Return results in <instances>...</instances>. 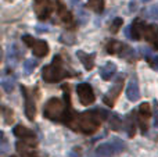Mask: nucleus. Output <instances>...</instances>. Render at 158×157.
Instances as JSON below:
<instances>
[{
	"label": "nucleus",
	"instance_id": "f257e3e1",
	"mask_svg": "<svg viewBox=\"0 0 158 157\" xmlns=\"http://www.w3.org/2000/svg\"><path fill=\"white\" fill-rule=\"evenodd\" d=\"M108 118V111L103 108H93L81 114H75L69 121L68 127L71 129L81 132L83 135H92L100 128L101 122Z\"/></svg>",
	"mask_w": 158,
	"mask_h": 157
},
{
	"label": "nucleus",
	"instance_id": "423d86ee",
	"mask_svg": "<svg viewBox=\"0 0 158 157\" xmlns=\"http://www.w3.org/2000/svg\"><path fill=\"white\" fill-rule=\"evenodd\" d=\"M33 8L40 21H44L52 14V2L50 0H33Z\"/></svg>",
	"mask_w": 158,
	"mask_h": 157
},
{
	"label": "nucleus",
	"instance_id": "c756f323",
	"mask_svg": "<svg viewBox=\"0 0 158 157\" xmlns=\"http://www.w3.org/2000/svg\"><path fill=\"white\" fill-rule=\"evenodd\" d=\"M142 2H144V3H146V2H150V0H142Z\"/></svg>",
	"mask_w": 158,
	"mask_h": 157
},
{
	"label": "nucleus",
	"instance_id": "7c9ffc66",
	"mask_svg": "<svg viewBox=\"0 0 158 157\" xmlns=\"http://www.w3.org/2000/svg\"><path fill=\"white\" fill-rule=\"evenodd\" d=\"M10 157H15V156H10Z\"/></svg>",
	"mask_w": 158,
	"mask_h": 157
},
{
	"label": "nucleus",
	"instance_id": "393cba45",
	"mask_svg": "<svg viewBox=\"0 0 158 157\" xmlns=\"http://www.w3.org/2000/svg\"><path fill=\"white\" fill-rule=\"evenodd\" d=\"M132 116H133V114H131V116L126 117V120H128V124H126L128 125V135L131 136V138L135 135V121L132 120Z\"/></svg>",
	"mask_w": 158,
	"mask_h": 157
},
{
	"label": "nucleus",
	"instance_id": "39448f33",
	"mask_svg": "<svg viewBox=\"0 0 158 157\" xmlns=\"http://www.w3.org/2000/svg\"><path fill=\"white\" fill-rule=\"evenodd\" d=\"M77 93L79 97V102L83 106H90L94 103L96 96H94V92H93L92 86L89 83H79L77 86Z\"/></svg>",
	"mask_w": 158,
	"mask_h": 157
},
{
	"label": "nucleus",
	"instance_id": "bb28decb",
	"mask_svg": "<svg viewBox=\"0 0 158 157\" xmlns=\"http://www.w3.org/2000/svg\"><path fill=\"white\" fill-rule=\"evenodd\" d=\"M3 116H4V120H6V124H10L11 121H13V113H11V110H7L6 107H3Z\"/></svg>",
	"mask_w": 158,
	"mask_h": 157
},
{
	"label": "nucleus",
	"instance_id": "1a4fd4ad",
	"mask_svg": "<svg viewBox=\"0 0 158 157\" xmlns=\"http://www.w3.org/2000/svg\"><path fill=\"white\" fill-rule=\"evenodd\" d=\"M122 85H123V78L121 77L119 79H118L117 82H115V85L111 88V91H110L107 95H104L103 100H104V103H106L107 106H110V107H112V106H114L115 99H117V97L119 96V93H121Z\"/></svg>",
	"mask_w": 158,
	"mask_h": 157
},
{
	"label": "nucleus",
	"instance_id": "aec40b11",
	"mask_svg": "<svg viewBox=\"0 0 158 157\" xmlns=\"http://www.w3.org/2000/svg\"><path fill=\"white\" fill-rule=\"evenodd\" d=\"M87 7L94 13H101L104 10V0H87Z\"/></svg>",
	"mask_w": 158,
	"mask_h": 157
},
{
	"label": "nucleus",
	"instance_id": "412c9836",
	"mask_svg": "<svg viewBox=\"0 0 158 157\" xmlns=\"http://www.w3.org/2000/svg\"><path fill=\"white\" fill-rule=\"evenodd\" d=\"M142 52H143V54H146L144 57L148 61V64L151 66V68L158 71V56H153L147 49H142Z\"/></svg>",
	"mask_w": 158,
	"mask_h": 157
},
{
	"label": "nucleus",
	"instance_id": "5701e85b",
	"mask_svg": "<svg viewBox=\"0 0 158 157\" xmlns=\"http://www.w3.org/2000/svg\"><path fill=\"white\" fill-rule=\"evenodd\" d=\"M110 128L114 129V131H119L121 128H122V121H121V118L118 116H115V114L111 116V120H110Z\"/></svg>",
	"mask_w": 158,
	"mask_h": 157
},
{
	"label": "nucleus",
	"instance_id": "c85d7f7f",
	"mask_svg": "<svg viewBox=\"0 0 158 157\" xmlns=\"http://www.w3.org/2000/svg\"><path fill=\"white\" fill-rule=\"evenodd\" d=\"M151 11H153V17H158V7H153Z\"/></svg>",
	"mask_w": 158,
	"mask_h": 157
},
{
	"label": "nucleus",
	"instance_id": "4be33fe9",
	"mask_svg": "<svg viewBox=\"0 0 158 157\" xmlns=\"http://www.w3.org/2000/svg\"><path fill=\"white\" fill-rule=\"evenodd\" d=\"M36 66H38V60H35V58H28V60H25V63H24L25 74H32V72L35 71Z\"/></svg>",
	"mask_w": 158,
	"mask_h": 157
},
{
	"label": "nucleus",
	"instance_id": "9b49d317",
	"mask_svg": "<svg viewBox=\"0 0 158 157\" xmlns=\"http://www.w3.org/2000/svg\"><path fill=\"white\" fill-rule=\"evenodd\" d=\"M143 38L153 46L154 50H158V27L154 24L147 25L143 33Z\"/></svg>",
	"mask_w": 158,
	"mask_h": 157
},
{
	"label": "nucleus",
	"instance_id": "a211bd4d",
	"mask_svg": "<svg viewBox=\"0 0 158 157\" xmlns=\"http://www.w3.org/2000/svg\"><path fill=\"white\" fill-rule=\"evenodd\" d=\"M117 74V66L114 63H107L104 67H101L100 70V75L104 81H110L112 79V77Z\"/></svg>",
	"mask_w": 158,
	"mask_h": 157
},
{
	"label": "nucleus",
	"instance_id": "4468645a",
	"mask_svg": "<svg viewBox=\"0 0 158 157\" xmlns=\"http://www.w3.org/2000/svg\"><path fill=\"white\" fill-rule=\"evenodd\" d=\"M13 134L17 136V138L22 139V141H27V142H32L33 139L36 138L35 136V132L31 131L29 128L24 127V125H15L13 129Z\"/></svg>",
	"mask_w": 158,
	"mask_h": 157
},
{
	"label": "nucleus",
	"instance_id": "cd10ccee",
	"mask_svg": "<svg viewBox=\"0 0 158 157\" xmlns=\"http://www.w3.org/2000/svg\"><path fill=\"white\" fill-rule=\"evenodd\" d=\"M154 128H158V108H156L154 113Z\"/></svg>",
	"mask_w": 158,
	"mask_h": 157
},
{
	"label": "nucleus",
	"instance_id": "dca6fc26",
	"mask_svg": "<svg viewBox=\"0 0 158 157\" xmlns=\"http://www.w3.org/2000/svg\"><path fill=\"white\" fill-rule=\"evenodd\" d=\"M77 56H78V58L81 60V63L85 66V68L87 70V71H90V70L94 67V60H96V57H94V54H87V53H85V52H82V50H78L77 52Z\"/></svg>",
	"mask_w": 158,
	"mask_h": 157
},
{
	"label": "nucleus",
	"instance_id": "6e6552de",
	"mask_svg": "<svg viewBox=\"0 0 158 157\" xmlns=\"http://www.w3.org/2000/svg\"><path fill=\"white\" fill-rule=\"evenodd\" d=\"M151 116V108L148 103H142L137 108V121L140 124V128H142L143 132L147 131V121Z\"/></svg>",
	"mask_w": 158,
	"mask_h": 157
},
{
	"label": "nucleus",
	"instance_id": "0eeeda50",
	"mask_svg": "<svg viewBox=\"0 0 158 157\" xmlns=\"http://www.w3.org/2000/svg\"><path fill=\"white\" fill-rule=\"evenodd\" d=\"M21 92L25 99V116H27V118L29 121H33L36 114V106H35V100L32 97V93L28 91L27 86H21Z\"/></svg>",
	"mask_w": 158,
	"mask_h": 157
},
{
	"label": "nucleus",
	"instance_id": "a878e982",
	"mask_svg": "<svg viewBox=\"0 0 158 157\" xmlns=\"http://www.w3.org/2000/svg\"><path fill=\"white\" fill-rule=\"evenodd\" d=\"M122 24H123V19L122 18H115L114 19V22H112V25H111V32L112 33H117L118 31H119V28L122 27Z\"/></svg>",
	"mask_w": 158,
	"mask_h": 157
},
{
	"label": "nucleus",
	"instance_id": "f03ea898",
	"mask_svg": "<svg viewBox=\"0 0 158 157\" xmlns=\"http://www.w3.org/2000/svg\"><path fill=\"white\" fill-rule=\"evenodd\" d=\"M72 75H74V72L67 70V67L64 66V61H63V58H61L60 54L54 56L52 63H50L49 66L44 67L43 71H42L43 81H46V82H49V83L60 82L61 79L72 77Z\"/></svg>",
	"mask_w": 158,
	"mask_h": 157
},
{
	"label": "nucleus",
	"instance_id": "f3484780",
	"mask_svg": "<svg viewBox=\"0 0 158 157\" xmlns=\"http://www.w3.org/2000/svg\"><path fill=\"white\" fill-rule=\"evenodd\" d=\"M107 52L110 53V54H122L125 50H128V47L125 46V45L122 43V42L119 40H110L108 43H107Z\"/></svg>",
	"mask_w": 158,
	"mask_h": 157
},
{
	"label": "nucleus",
	"instance_id": "b1692460",
	"mask_svg": "<svg viewBox=\"0 0 158 157\" xmlns=\"http://www.w3.org/2000/svg\"><path fill=\"white\" fill-rule=\"evenodd\" d=\"M2 86H3V89L8 93V92H11L14 89V79H11V78H8V79H3Z\"/></svg>",
	"mask_w": 158,
	"mask_h": 157
},
{
	"label": "nucleus",
	"instance_id": "2eb2a0df",
	"mask_svg": "<svg viewBox=\"0 0 158 157\" xmlns=\"http://www.w3.org/2000/svg\"><path fill=\"white\" fill-rule=\"evenodd\" d=\"M57 14L64 24H71V22L74 21V17H72L71 11H69L60 0H57Z\"/></svg>",
	"mask_w": 158,
	"mask_h": 157
},
{
	"label": "nucleus",
	"instance_id": "7ed1b4c3",
	"mask_svg": "<svg viewBox=\"0 0 158 157\" xmlns=\"http://www.w3.org/2000/svg\"><path fill=\"white\" fill-rule=\"evenodd\" d=\"M43 116L52 121H64L65 117V104L58 97H52L47 100L43 107Z\"/></svg>",
	"mask_w": 158,
	"mask_h": 157
},
{
	"label": "nucleus",
	"instance_id": "f8f14e48",
	"mask_svg": "<svg viewBox=\"0 0 158 157\" xmlns=\"http://www.w3.org/2000/svg\"><path fill=\"white\" fill-rule=\"evenodd\" d=\"M146 27H147V25H146L142 19L136 18L133 21V24L131 25V28H129V31H131V33H132V35H129V38L135 39V40H140V39L143 38V33H144Z\"/></svg>",
	"mask_w": 158,
	"mask_h": 157
},
{
	"label": "nucleus",
	"instance_id": "6ab92c4d",
	"mask_svg": "<svg viewBox=\"0 0 158 157\" xmlns=\"http://www.w3.org/2000/svg\"><path fill=\"white\" fill-rule=\"evenodd\" d=\"M114 153L115 150L111 143H103L96 149V156L97 157H111Z\"/></svg>",
	"mask_w": 158,
	"mask_h": 157
},
{
	"label": "nucleus",
	"instance_id": "20e7f679",
	"mask_svg": "<svg viewBox=\"0 0 158 157\" xmlns=\"http://www.w3.org/2000/svg\"><path fill=\"white\" fill-rule=\"evenodd\" d=\"M22 42H24L28 47L32 49L33 54H35L36 57H44V56H47V53H49V45L44 40L35 39L31 35H24L22 36Z\"/></svg>",
	"mask_w": 158,
	"mask_h": 157
},
{
	"label": "nucleus",
	"instance_id": "9d476101",
	"mask_svg": "<svg viewBox=\"0 0 158 157\" xmlns=\"http://www.w3.org/2000/svg\"><path fill=\"white\" fill-rule=\"evenodd\" d=\"M15 149L21 157H38V153L35 152V145H32L31 142H17Z\"/></svg>",
	"mask_w": 158,
	"mask_h": 157
},
{
	"label": "nucleus",
	"instance_id": "ddd939ff",
	"mask_svg": "<svg viewBox=\"0 0 158 157\" xmlns=\"http://www.w3.org/2000/svg\"><path fill=\"white\" fill-rule=\"evenodd\" d=\"M126 97L131 102H136L140 99V89H139V82L136 78H131L128 86H126Z\"/></svg>",
	"mask_w": 158,
	"mask_h": 157
}]
</instances>
